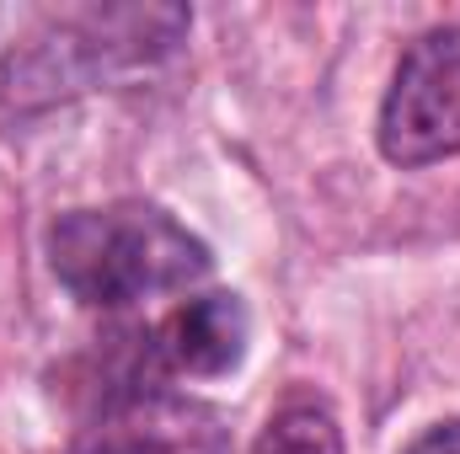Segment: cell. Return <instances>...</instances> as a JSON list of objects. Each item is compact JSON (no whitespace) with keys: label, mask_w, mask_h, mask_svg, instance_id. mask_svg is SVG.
<instances>
[{"label":"cell","mask_w":460,"mask_h":454,"mask_svg":"<svg viewBox=\"0 0 460 454\" xmlns=\"http://www.w3.org/2000/svg\"><path fill=\"white\" fill-rule=\"evenodd\" d=\"M49 267L81 305L123 310L155 294L193 289L215 267V257L161 204L123 198L59 214L49 225Z\"/></svg>","instance_id":"1"},{"label":"cell","mask_w":460,"mask_h":454,"mask_svg":"<svg viewBox=\"0 0 460 454\" xmlns=\"http://www.w3.org/2000/svg\"><path fill=\"white\" fill-rule=\"evenodd\" d=\"M38 27H43V38H32L22 54H11L0 65V86L16 108L92 92L97 81H113L139 65L166 59L188 32V11H177V5L38 11Z\"/></svg>","instance_id":"2"},{"label":"cell","mask_w":460,"mask_h":454,"mask_svg":"<svg viewBox=\"0 0 460 454\" xmlns=\"http://www.w3.org/2000/svg\"><path fill=\"white\" fill-rule=\"evenodd\" d=\"M375 134L380 155L407 171L460 155V22L429 27L418 43H407Z\"/></svg>","instance_id":"3"},{"label":"cell","mask_w":460,"mask_h":454,"mask_svg":"<svg viewBox=\"0 0 460 454\" xmlns=\"http://www.w3.org/2000/svg\"><path fill=\"white\" fill-rule=\"evenodd\" d=\"M252 342V316L235 294H199L188 305H177L161 332H155V353L166 369L193 374V380H220L246 358Z\"/></svg>","instance_id":"4"},{"label":"cell","mask_w":460,"mask_h":454,"mask_svg":"<svg viewBox=\"0 0 460 454\" xmlns=\"http://www.w3.org/2000/svg\"><path fill=\"white\" fill-rule=\"evenodd\" d=\"M252 454H343V428L322 401L295 396L268 417V428L257 433Z\"/></svg>","instance_id":"5"},{"label":"cell","mask_w":460,"mask_h":454,"mask_svg":"<svg viewBox=\"0 0 460 454\" xmlns=\"http://www.w3.org/2000/svg\"><path fill=\"white\" fill-rule=\"evenodd\" d=\"M407 454H460V417H450V423H434L429 433H418Z\"/></svg>","instance_id":"6"}]
</instances>
